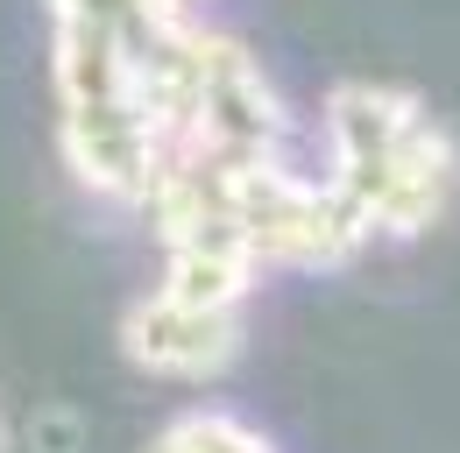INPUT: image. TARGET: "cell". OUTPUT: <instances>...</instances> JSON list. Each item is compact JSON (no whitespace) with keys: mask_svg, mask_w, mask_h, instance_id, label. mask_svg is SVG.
I'll return each instance as SVG.
<instances>
[{"mask_svg":"<svg viewBox=\"0 0 460 453\" xmlns=\"http://www.w3.org/2000/svg\"><path fill=\"white\" fill-rule=\"evenodd\" d=\"M326 142L333 170L326 184L354 206L368 234H418L447 213L460 156L447 128L390 85H341L326 107Z\"/></svg>","mask_w":460,"mask_h":453,"instance_id":"6da1fadb","label":"cell"},{"mask_svg":"<svg viewBox=\"0 0 460 453\" xmlns=\"http://www.w3.org/2000/svg\"><path fill=\"white\" fill-rule=\"evenodd\" d=\"M156 453H270L255 432H241L234 418H184Z\"/></svg>","mask_w":460,"mask_h":453,"instance_id":"3957f363","label":"cell"},{"mask_svg":"<svg viewBox=\"0 0 460 453\" xmlns=\"http://www.w3.org/2000/svg\"><path fill=\"white\" fill-rule=\"evenodd\" d=\"M128 347L135 361L149 369H171V376H206L234 354V305H191L156 290L135 319H128Z\"/></svg>","mask_w":460,"mask_h":453,"instance_id":"7a4b0ae2","label":"cell"}]
</instances>
